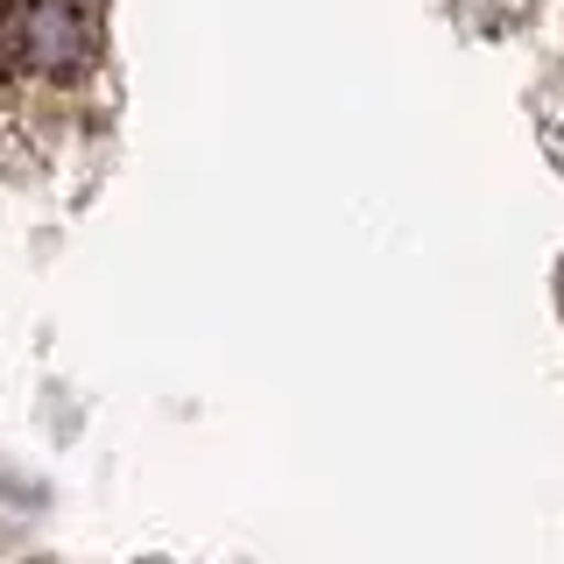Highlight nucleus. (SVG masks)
I'll return each mask as SVG.
<instances>
[{"mask_svg":"<svg viewBox=\"0 0 564 564\" xmlns=\"http://www.w3.org/2000/svg\"><path fill=\"white\" fill-rule=\"evenodd\" d=\"M8 70L29 85H78L99 64V0H8L0 8Z\"/></svg>","mask_w":564,"mask_h":564,"instance_id":"f257e3e1","label":"nucleus"}]
</instances>
